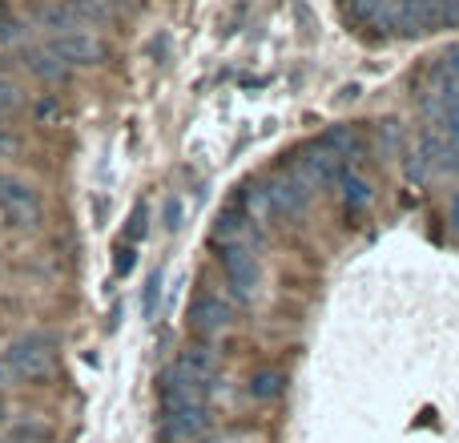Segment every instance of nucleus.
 Segmentation results:
<instances>
[{
  "label": "nucleus",
  "instance_id": "f257e3e1",
  "mask_svg": "<svg viewBox=\"0 0 459 443\" xmlns=\"http://www.w3.org/2000/svg\"><path fill=\"white\" fill-rule=\"evenodd\" d=\"M0 214L16 230H37L45 222V198L29 178L0 169Z\"/></svg>",
  "mask_w": 459,
  "mask_h": 443
},
{
  "label": "nucleus",
  "instance_id": "f03ea898",
  "mask_svg": "<svg viewBox=\"0 0 459 443\" xmlns=\"http://www.w3.org/2000/svg\"><path fill=\"white\" fill-rule=\"evenodd\" d=\"M4 367L13 379L21 383H48L56 371V351L48 334H29V339H16L4 351Z\"/></svg>",
  "mask_w": 459,
  "mask_h": 443
},
{
  "label": "nucleus",
  "instance_id": "7ed1b4c3",
  "mask_svg": "<svg viewBox=\"0 0 459 443\" xmlns=\"http://www.w3.org/2000/svg\"><path fill=\"white\" fill-rule=\"evenodd\" d=\"M222 262V274H226V286L238 302H254L258 299V286H262V266L254 258V250L246 242H234V246H222L218 254Z\"/></svg>",
  "mask_w": 459,
  "mask_h": 443
},
{
  "label": "nucleus",
  "instance_id": "20e7f679",
  "mask_svg": "<svg viewBox=\"0 0 459 443\" xmlns=\"http://www.w3.org/2000/svg\"><path fill=\"white\" fill-rule=\"evenodd\" d=\"M214 423L210 404H186V407H158V431L166 443H194Z\"/></svg>",
  "mask_w": 459,
  "mask_h": 443
},
{
  "label": "nucleus",
  "instance_id": "39448f33",
  "mask_svg": "<svg viewBox=\"0 0 459 443\" xmlns=\"http://www.w3.org/2000/svg\"><path fill=\"white\" fill-rule=\"evenodd\" d=\"M210 383L198 379L186 363H169L158 375V404L161 407H186V404H206Z\"/></svg>",
  "mask_w": 459,
  "mask_h": 443
},
{
  "label": "nucleus",
  "instance_id": "423d86ee",
  "mask_svg": "<svg viewBox=\"0 0 459 443\" xmlns=\"http://www.w3.org/2000/svg\"><path fill=\"white\" fill-rule=\"evenodd\" d=\"M186 323H190V331L198 334V339H218V334H226L230 323H234V307H230L222 294L202 291V294H194L190 310H186Z\"/></svg>",
  "mask_w": 459,
  "mask_h": 443
},
{
  "label": "nucleus",
  "instance_id": "0eeeda50",
  "mask_svg": "<svg viewBox=\"0 0 459 443\" xmlns=\"http://www.w3.org/2000/svg\"><path fill=\"white\" fill-rule=\"evenodd\" d=\"M266 198H270V214L299 218V214H307L310 198H315V186H310L307 178L299 174V169H290V174H278V178H270V186H266Z\"/></svg>",
  "mask_w": 459,
  "mask_h": 443
},
{
  "label": "nucleus",
  "instance_id": "6e6552de",
  "mask_svg": "<svg viewBox=\"0 0 459 443\" xmlns=\"http://www.w3.org/2000/svg\"><path fill=\"white\" fill-rule=\"evenodd\" d=\"M48 48H53L65 65H81V69L105 61V45L93 37V32H53V37H48Z\"/></svg>",
  "mask_w": 459,
  "mask_h": 443
},
{
  "label": "nucleus",
  "instance_id": "1a4fd4ad",
  "mask_svg": "<svg viewBox=\"0 0 459 443\" xmlns=\"http://www.w3.org/2000/svg\"><path fill=\"white\" fill-rule=\"evenodd\" d=\"M294 169H299V174L318 190V186H331V182L339 186V174H342L347 166H342V161L334 158L331 145L318 137L315 145H307V150H302V158H299V166H294Z\"/></svg>",
  "mask_w": 459,
  "mask_h": 443
},
{
  "label": "nucleus",
  "instance_id": "9d476101",
  "mask_svg": "<svg viewBox=\"0 0 459 443\" xmlns=\"http://www.w3.org/2000/svg\"><path fill=\"white\" fill-rule=\"evenodd\" d=\"M415 153H420L423 161H428V169H436V174H459V142L452 137H444L439 129H423L420 142H415Z\"/></svg>",
  "mask_w": 459,
  "mask_h": 443
},
{
  "label": "nucleus",
  "instance_id": "9b49d317",
  "mask_svg": "<svg viewBox=\"0 0 459 443\" xmlns=\"http://www.w3.org/2000/svg\"><path fill=\"white\" fill-rule=\"evenodd\" d=\"M339 202H342V214L347 218H363L367 206H371V182L347 166L339 174Z\"/></svg>",
  "mask_w": 459,
  "mask_h": 443
},
{
  "label": "nucleus",
  "instance_id": "f8f14e48",
  "mask_svg": "<svg viewBox=\"0 0 459 443\" xmlns=\"http://www.w3.org/2000/svg\"><path fill=\"white\" fill-rule=\"evenodd\" d=\"M383 24H387V29H395L403 40H415L423 32V8H420V0H395V4H391V13L383 16Z\"/></svg>",
  "mask_w": 459,
  "mask_h": 443
},
{
  "label": "nucleus",
  "instance_id": "ddd939ff",
  "mask_svg": "<svg viewBox=\"0 0 459 443\" xmlns=\"http://www.w3.org/2000/svg\"><path fill=\"white\" fill-rule=\"evenodd\" d=\"M246 391H250V399H258V404H270V399H278L286 391V375L278 371V367H262V371H254L250 379H246Z\"/></svg>",
  "mask_w": 459,
  "mask_h": 443
},
{
  "label": "nucleus",
  "instance_id": "4468645a",
  "mask_svg": "<svg viewBox=\"0 0 459 443\" xmlns=\"http://www.w3.org/2000/svg\"><path fill=\"white\" fill-rule=\"evenodd\" d=\"M24 65H29V73H37L40 81H65L69 77V65H65L53 48H29V53H24Z\"/></svg>",
  "mask_w": 459,
  "mask_h": 443
},
{
  "label": "nucleus",
  "instance_id": "2eb2a0df",
  "mask_svg": "<svg viewBox=\"0 0 459 443\" xmlns=\"http://www.w3.org/2000/svg\"><path fill=\"white\" fill-rule=\"evenodd\" d=\"M178 363H186L194 375H198V379H206V383L218 379V351L210 347V343H194V347H186Z\"/></svg>",
  "mask_w": 459,
  "mask_h": 443
},
{
  "label": "nucleus",
  "instance_id": "dca6fc26",
  "mask_svg": "<svg viewBox=\"0 0 459 443\" xmlns=\"http://www.w3.org/2000/svg\"><path fill=\"white\" fill-rule=\"evenodd\" d=\"M246 230H250V214H242L238 206H226L222 214L214 222V242L218 246H234L246 238Z\"/></svg>",
  "mask_w": 459,
  "mask_h": 443
},
{
  "label": "nucleus",
  "instance_id": "f3484780",
  "mask_svg": "<svg viewBox=\"0 0 459 443\" xmlns=\"http://www.w3.org/2000/svg\"><path fill=\"white\" fill-rule=\"evenodd\" d=\"M323 142L334 150V158L339 161H355L359 158V150H363V142H359V134L355 129H347V126H334V129H326L323 134Z\"/></svg>",
  "mask_w": 459,
  "mask_h": 443
},
{
  "label": "nucleus",
  "instance_id": "a211bd4d",
  "mask_svg": "<svg viewBox=\"0 0 459 443\" xmlns=\"http://www.w3.org/2000/svg\"><path fill=\"white\" fill-rule=\"evenodd\" d=\"M383 16H387V0H351V21L383 24Z\"/></svg>",
  "mask_w": 459,
  "mask_h": 443
},
{
  "label": "nucleus",
  "instance_id": "6ab92c4d",
  "mask_svg": "<svg viewBox=\"0 0 459 443\" xmlns=\"http://www.w3.org/2000/svg\"><path fill=\"white\" fill-rule=\"evenodd\" d=\"M150 234V202H137L134 206V214H129V226H126V238L129 242H142V238Z\"/></svg>",
  "mask_w": 459,
  "mask_h": 443
},
{
  "label": "nucleus",
  "instance_id": "aec40b11",
  "mask_svg": "<svg viewBox=\"0 0 459 443\" xmlns=\"http://www.w3.org/2000/svg\"><path fill=\"white\" fill-rule=\"evenodd\" d=\"M16 439L21 443H53V428H48V423H37V420H24V423H16Z\"/></svg>",
  "mask_w": 459,
  "mask_h": 443
},
{
  "label": "nucleus",
  "instance_id": "412c9836",
  "mask_svg": "<svg viewBox=\"0 0 459 443\" xmlns=\"http://www.w3.org/2000/svg\"><path fill=\"white\" fill-rule=\"evenodd\" d=\"M13 40H21V21H16L13 4L0 0V45H13Z\"/></svg>",
  "mask_w": 459,
  "mask_h": 443
},
{
  "label": "nucleus",
  "instance_id": "4be33fe9",
  "mask_svg": "<svg viewBox=\"0 0 459 443\" xmlns=\"http://www.w3.org/2000/svg\"><path fill=\"white\" fill-rule=\"evenodd\" d=\"M137 266V246L134 242H117V250H113V274H129V270Z\"/></svg>",
  "mask_w": 459,
  "mask_h": 443
},
{
  "label": "nucleus",
  "instance_id": "5701e85b",
  "mask_svg": "<svg viewBox=\"0 0 459 443\" xmlns=\"http://www.w3.org/2000/svg\"><path fill=\"white\" fill-rule=\"evenodd\" d=\"M16 105H21V85H16V81H8L4 73H0V113H13Z\"/></svg>",
  "mask_w": 459,
  "mask_h": 443
},
{
  "label": "nucleus",
  "instance_id": "b1692460",
  "mask_svg": "<svg viewBox=\"0 0 459 443\" xmlns=\"http://www.w3.org/2000/svg\"><path fill=\"white\" fill-rule=\"evenodd\" d=\"M158 294H161V274H158V270H153V274H150V282H145V299H142L145 318H153V315H158Z\"/></svg>",
  "mask_w": 459,
  "mask_h": 443
},
{
  "label": "nucleus",
  "instance_id": "393cba45",
  "mask_svg": "<svg viewBox=\"0 0 459 443\" xmlns=\"http://www.w3.org/2000/svg\"><path fill=\"white\" fill-rule=\"evenodd\" d=\"M423 29H444V0H420Z\"/></svg>",
  "mask_w": 459,
  "mask_h": 443
},
{
  "label": "nucleus",
  "instance_id": "a878e982",
  "mask_svg": "<svg viewBox=\"0 0 459 443\" xmlns=\"http://www.w3.org/2000/svg\"><path fill=\"white\" fill-rule=\"evenodd\" d=\"M379 142H383V150H387V153L399 150V142H403V137H399V126H395V121H383V126H379Z\"/></svg>",
  "mask_w": 459,
  "mask_h": 443
},
{
  "label": "nucleus",
  "instance_id": "bb28decb",
  "mask_svg": "<svg viewBox=\"0 0 459 443\" xmlns=\"http://www.w3.org/2000/svg\"><path fill=\"white\" fill-rule=\"evenodd\" d=\"M439 77H447V81H455V85H459V48H447V53H444Z\"/></svg>",
  "mask_w": 459,
  "mask_h": 443
},
{
  "label": "nucleus",
  "instance_id": "cd10ccee",
  "mask_svg": "<svg viewBox=\"0 0 459 443\" xmlns=\"http://www.w3.org/2000/svg\"><path fill=\"white\" fill-rule=\"evenodd\" d=\"M178 226H182V202L169 198L166 202V230H178Z\"/></svg>",
  "mask_w": 459,
  "mask_h": 443
},
{
  "label": "nucleus",
  "instance_id": "c85d7f7f",
  "mask_svg": "<svg viewBox=\"0 0 459 443\" xmlns=\"http://www.w3.org/2000/svg\"><path fill=\"white\" fill-rule=\"evenodd\" d=\"M444 29H459V0H444Z\"/></svg>",
  "mask_w": 459,
  "mask_h": 443
},
{
  "label": "nucleus",
  "instance_id": "c756f323",
  "mask_svg": "<svg viewBox=\"0 0 459 443\" xmlns=\"http://www.w3.org/2000/svg\"><path fill=\"white\" fill-rule=\"evenodd\" d=\"M16 153V137L8 129H0V158H13Z\"/></svg>",
  "mask_w": 459,
  "mask_h": 443
},
{
  "label": "nucleus",
  "instance_id": "7c9ffc66",
  "mask_svg": "<svg viewBox=\"0 0 459 443\" xmlns=\"http://www.w3.org/2000/svg\"><path fill=\"white\" fill-rule=\"evenodd\" d=\"M447 226L459 234V194H452V202H447Z\"/></svg>",
  "mask_w": 459,
  "mask_h": 443
},
{
  "label": "nucleus",
  "instance_id": "2f4dec72",
  "mask_svg": "<svg viewBox=\"0 0 459 443\" xmlns=\"http://www.w3.org/2000/svg\"><path fill=\"white\" fill-rule=\"evenodd\" d=\"M355 97H359V85H347V89L339 93V101H355Z\"/></svg>",
  "mask_w": 459,
  "mask_h": 443
},
{
  "label": "nucleus",
  "instance_id": "473e14b6",
  "mask_svg": "<svg viewBox=\"0 0 459 443\" xmlns=\"http://www.w3.org/2000/svg\"><path fill=\"white\" fill-rule=\"evenodd\" d=\"M4 415H8V407H4V399H0V423H4Z\"/></svg>",
  "mask_w": 459,
  "mask_h": 443
}]
</instances>
